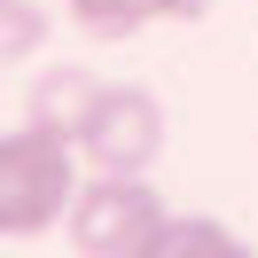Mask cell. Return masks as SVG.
<instances>
[{"mask_svg":"<svg viewBox=\"0 0 258 258\" xmlns=\"http://www.w3.org/2000/svg\"><path fill=\"white\" fill-rule=\"evenodd\" d=\"M71 196H79V141L47 133L39 117L0 133V242L63 235Z\"/></svg>","mask_w":258,"mask_h":258,"instance_id":"cell-1","label":"cell"},{"mask_svg":"<svg viewBox=\"0 0 258 258\" xmlns=\"http://www.w3.org/2000/svg\"><path fill=\"white\" fill-rule=\"evenodd\" d=\"M164 196L149 188V172H94L79 180L71 196V219H63V242L79 258H157V235H164Z\"/></svg>","mask_w":258,"mask_h":258,"instance_id":"cell-2","label":"cell"},{"mask_svg":"<svg viewBox=\"0 0 258 258\" xmlns=\"http://www.w3.org/2000/svg\"><path fill=\"white\" fill-rule=\"evenodd\" d=\"M164 149V102L149 86H94V110L79 125V157L94 172H149Z\"/></svg>","mask_w":258,"mask_h":258,"instance_id":"cell-3","label":"cell"},{"mask_svg":"<svg viewBox=\"0 0 258 258\" xmlns=\"http://www.w3.org/2000/svg\"><path fill=\"white\" fill-rule=\"evenodd\" d=\"M63 16L86 39H133L149 24H196L204 0H63Z\"/></svg>","mask_w":258,"mask_h":258,"instance_id":"cell-4","label":"cell"},{"mask_svg":"<svg viewBox=\"0 0 258 258\" xmlns=\"http://www.w3.org/2000/svg\"><path fill=\"white\" fill-rule=\"evenodd\" d=\"M86 110H94V79H86V71H47L39 94H32V117H39L47 133H63V141H79Z\"/></svg>","mask_w":258,"mask_h":258,"instance_id":"cell-5","label":"cell"},{"mask_svg":"<svg viewBox=\"0 0 258 258\" xmlns=\"http://www.w3.org/2000/svg\"><path fill=\"white\" fill-rule=\"evenodd\" d=\"M157 258H242V242H235V227H219V219H164V235H157Z\"/></svg>","mask_w":258,"mask_h":258,"instance_id":"cell-6","label":"cell"},{"mask_svg":"<svg viewBox=\"0 0 258 258\" xmlns=\"http://www.w3.org/2000/svg\"><path fill=\"white\" fill-rule=\"evenodd\" d=\"M39 39H47V8H32V0H0V63L39 55Z\"/></svg>","mask_w":258,"mask_h":258,"instance_id":"cell-7","label":"cell"}]
</instances>
